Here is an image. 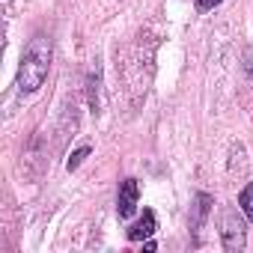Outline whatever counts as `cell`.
<instances>
[{
  "instance_id": "1",
  "label": "cell",
  "mask_w": 253,
  "mask_h": 253,
  "mask_svg": "<svg viewBox=\"0 0 253 253\" xmlns=\"http://www.w3.org/2000/svg\"><path fill=\"white\" fill-rule=\"evenodd\" d=\"M51 39L48 36H33L21 54V63H18V75H15V86L21 95H30L36 92L45 78H48V69H51Z\"/></svg>"
},
{
  "instance_id": "2",
  "label": "cell",
  "mask_w": 253,
  "mask_h": 253,
  "mask_svg": "<svg viewBox=\"0 0 253 253\" xmlns=\"http://www.w3.org/2000/svg\"><path fill=\"white\" fill-rule=\"evenodd\" d=\"M220 241H223V250H229V253H241L244 250V244H247V229H244V220H241V214L235 211V209H223L220 211Z\"/></svg>"
},
{
  "instance_id": "3",
  "label": "cell",
  "mask_w": 253,
  "mask_h": 253,
  "mask_svg": "<svg viewBox=\"0 0 253 253\" xmlns=\"http://www.w3.org/2000/svg\"><path fill=\"white\" fill-rule=\"evenodd\" d=\"M137 200H140V185H137V179H125V182L119 185L116 214H119V217H131L134 209H137Z\"/></svg>"
},
{
  "instance_id": "4",
  "label": "cell",
  "mask_w": 253,
  "mask_h": 253,
  "mask_svg": "<svg viewBox=\"0 0 253 253\" xmlns=\"http://www.w3.org/2000/svg\"><path fill=\"white\" fill-rule=\"evenodd\" d=\"M155 229H158V223H155V211H143V217L128 229V241H143V238H149V235H155Z\"/></svg>"
},
{
  "instance_id": "5",
  "label": "cell",
  "mask_w": 253,
  "mask_h": 253,
  "mask_svg": "<svg viewBox=\"0 0 253 253\" xmlns=\"http://www.w3.org/2000/svg\"><path fill=\"white\" fill-rule=\"evenodd\" d=\"M89 110L98 113L101 110V69L95 66V72L89 75Z\"/></svg>"
},
{
  "instance_id": "6",
  "label": "cell",
  "mask_w": 253,
  "mask_h": 253,
  "mask_svg": "<svg viewBox=\"0 0 253 253\" xmlns=\"http://www.w3.org/2000/svg\"><path fill=\"white\" fill-rule=\"evenodd\" d=\"M209 209H211V197H209V194H197V206H194V229L203 226Z\"/></svg>"
},
{
  "instance_id": "7",
  "label": "cell",
  "mask_w": 253,
  "mask_h": 253,
  "mask_svg": "<svg viewBox=\"0 0 253 253\" xmlns=\"http://www.w3.org/2000/svg\"><path fill=\"white\" fill-rule=\"evenodd\" d=\"M238 206H241L244 217L253 223V182H247V188L241 191V197H238Z\"/></svg>"
},
{
  "instance_id": "8",
  "label": "cell",
  "mask_w": 253,
  "mask_h": 253,
  "mask_svg": "<svg viewBox=\"0 0 253 253\" xmlns=\"http://www.w3.org/2000/svg\"><path fill=\"white\" fill-rule=\"evenodd\" d=\"M86 155H89V146H81V149H75V152H72V158H69V164H66V167H69V170H78V167H81V161H84V158H86Z\"/></svg>"
},
{
  "instance_id": "9",
  "label": "cell",
  "mask_w": 253,
  "mask_h": 253,
  "mask_svg": "<svg viewBox=\"0 0 253 253\" xmlns=\"http://www.w3.org/2000/svg\"><path fill=\"white\" fill-rule=\"evenodd\" d=\"M217 3H223V0H197V9H200V12H209V9H214Z\"/></svg>"
},
{
  "instance_id": "10",
  "label": "cell",
  "mask_w": 253,
  "mask_h": 253,
  "mask_svg": "<svg viewBox=\"0 0 253 253\" xmlns=\"http://www.w3.org/2000/svg\"><path fill=\"white\" fill-rule=\"evenodd\" d=\"M244 69H247V75L253 78V51H247V54H244Z\"/></svg>"
}]
</instances>
